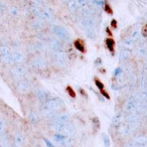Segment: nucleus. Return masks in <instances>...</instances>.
I'll return each instance as SVG.
<instances>
[{
    "instance_id": "nucleus-1",
    "label": "nucleus",
    "mask_w": 147,
    "mask_h": 147,
    "mask_svg": "<svg viewBox=\"0 0 147 147\" xmlns=\"http://www.w3.org/2000/svg\"><path fill=\"white\" fill-rule=\"evenodd\" d=\"M11 63H21L23 61V55L19 51H12L10 53Z\"/></svg>"
},
{
    "instance_id": "nucleus-2",
    "label": "nucleus",
    "mask_w": 147,
    "mask_h": 147,
    "mask_svg": "<svg viewBox=\"0 0 147 147\" xmlns=\"http://www.w3.org/2000/svg\"><path fill=\"white\" fill-rule=\"evenodd\" d=\"M53 31H55V34L59 35V36H61V37H63V38H67V31H65L63 27L55 26V27H53Z\"/></svg>"
},
{
    "instance_id": "nucleus-3",
    "label": "nucleus",
    "mask_w": 147,
    "mask_h": 147,
    "mask_svg": "<svg viewBox=\"0 0 147 147\" xmlns=\"http://www.w3.org/2000/svg\"><path fill=\"white\" fill-rule=\"evenodd\" d=\"M67 7L71 12H76L78 9V4L76 0H69L67 2Z\"/></svg>"
},
{
    "instance_id": "nucleus-4",
    "label": "nucleus",
    "mask_w": 147,
    "mask_h": 147,
    "mask_svg": "<svg viewBox=\"0 0 147 147\" xmlns=\"http://www.w3.org/2000/svg\"><path fill=\"white\" fill-rule=\"evenodd\" d=\"M36 16L39 17L40 19H45V20H47L51 17V14L49 11L47 10H38V12L36 13Z\"/></svg>"
},
{
    "instance_id": "nucleus-5",
    "label": "nucleus",
    "mask_w": 147,
    "mask_h": 147,
    "mask_svg": "<svg viewBox=\"0 0 147 147\" xmlns=\"http://www.w3.org/2000/svg\"><path fill=\"white\" fill-rule=\"evenodd\" d=\"M74 45H75V47H76L79 51H81V53H85V51H86L85 45L81 39H78V40L75 41V42H74Z\"/></svg>"
},
{
    "instance_id": "nucleus-6",
    "label": "nucleus",
    "mask_w": 147,
    "mask_h": 147,
    "mask_svg": "<svg viewBox=\"0 0 147 147\" xmlns=\"http://www.w3.org/2000/svg\"><path fill=\"white\" fill-rule=\"evenodd\" d=\"M106 45L108 47V49L111 51L112 53H114V45H115V41L113 38H107L106 39Z\"/></svg>"
},
{
    "instance_id": "nucleus-7",
    "label": "nucleus",
    "mask_w": 147,
    "mask_h": 147,
    "mask_svg": "<svg viewBox=\"0 0 147 147\" xmlns=\"http://www.w3.org/2000/svg\"><path fill=\"white\" fill-rule=\"evenodd\" d=\"M10 55V49H8L5 45H1L0 47V57H3V55Z\"/></svg>"
},
{
    "instance_id": "nucleus-8",
    "label": "nucleus",
    "mask_w": 147,
    "mask_h": 147,
    "mask_svg": "<svg viewBox=\"0 0 147 147\" xmlns=\"http://www.w3.org/2000/svg\"><path fill=\"white\" fill-rule=\"evenodd\" d=\"M12 73L14 74L15 76H22V74L24 73L23 69L21 67H15L12 69Z\"/></svg>"
},
{
    "instance_id": "nucleus-9",
    "label": "nucleus",
    "mask_w": 147,
    "mask_h": 147,
    "mask_svg": "<svg viewBox=\"0 0 147 147\" xmlns=\"http://www.w3.org/2000/svg\"><path fill=\"white\" fill-rule=\"evenodd\" d=\"M65 90H67V93L69 94V96L71 97V98H76V92H75V90H74L73 88H71V86H67V88H65Z\"/></svg>"
},
{
    "instance_id": "nucleus-10",
    "label": "nucleus",
    "mask_w": 147,
    "mask_h": 147,
    "mask_svg": "<svg viewBox=\"0 0 147 147\" xmlns=\"http://www.w3.org/2000/svg\"><path fill=\"white\" fill-rule=\"evenodd\" d=\"M76 1H77L78 6L82 7V8H87V6H88V2H87V0H76Z\"/></svg>"
},
{
    "instance_id": "nucleus-11",
    "label": "nucleus",
    "mask_w": 147,
    "mask_h": 147,
    "mask_svg": "<svg viewBox=\"0 0 147 147\" xmlns=\"http://www.w3.org/2000/svg\"><path fill=\"white\" fill-rule=\"evenodd\" d=\"M1 59V61L4 63H11V57L10 55H3V57H0Z\"/></svg>"
},
{
    "instance_id": "nucleus-12",
    "label": "nucleus",
    "mask_w": 147,
    "mask_h": 147,
    "mask_svg": "<svg viewBox=\"0 0 147 147\" xmlns=\"http://www.w3.org/2000/svg\"><path fill=\"white\" fill-rule=\"evenodd\" d=\"M92 4L95 5L96 7H101V6H104L105 2L103 0H92Z\"/></svg>"
},
{
    "instance_id": "nucleus-13",
    "label": "nucleus",
    "mask_w": 147,
    "mask_h": 147,
    "mask_svg": "<svg viewBox=\"0 0 147 147\" xmlns=\"http://www.w3.org/2000/svg\"><path fill=\"white\" fill-rule=\"evenodd\" d=\"M95 85H96L97 88H98L99 90H103V89H104V84L97 78H95Z\"/></svg>"
},
{
    "instance_id": "nucleus-14",
    "label": "nucleus",
    "mask_w": 147,
    "mask_h": 147,
    "mask_svg": "<svg viewBox=\"0 0 147 147\" xmlns=\"http://www.w3.org/2000/svg\"><path fill=\"white\" fill-rule=\"evenodd\" d=\"M8 10H9V13H10L11 15H13V16H15V15L18 14V9H17V7H15V6L9 7Z\"/></svg>"
},
{
    "instance_id": "nucleus-15",
    "label": "nucleus",
    "mask_w": 147,
    "mask_h": 147,
    "mask_svg": "<svg viewBox=\"0 0 147 147\" xmlns=\"http://www.w3.org/2000/svg\"><path fill=\"white\" fill-rule=\"evenodd\" d=\"M4 130H5V122L2 120V119H0V137L3 135Z\"/></svg>"
},
{
    "instance_id": "nucleus-16",
    "label": "nucleus",
    "mask_w": 147,
    "mask_h": 147,
    "mask_svg": "<svg viewBox=\"0 0 147 147\" xmlns=\"http://www.w3.org/2000/svg\"><path fill=\"white\" fill-rule=\"evenodd\" d=\"M141 34L143 37H147V24H144L141 28Z\"/></svg>"
},
{
    "instance_id": "nucleus-17",
    "label": "nucleus",
    "mask_w": 147,
    "mask_h": 147,
    "mask_svg": "<svg viewBox=\"0 0 147 147\" xmlns=\"http://www.w3.org/2000/svg\"><path fill=\"white\" fill-rule=\"evenodd\" d=\"M6 8H7V6L4 2H0V15L6 10Z\"/></svg>"
},
{
    "instance_id": "nucleus-18",
    "label": "nucleus",
    "mask_w": 147,
    "mask_h": 147,
    "mask_svg": "<svg viewBox=\"0 0 147 147\" xmlns=\"http://www.w3.org/2000/svg\"><path fill=\"white\" fill-rule=\"evenodd\" d=\"M17 89L18 90H24V89H26V84L23 82H20L17 84Z\"/></svg>"
},
{
    "instance_id": "nucleus-19",
    "label": "nucleus",
    "mask_w": 147,
    "mask_h": 147,
    "mask_svg": "<svg viewBox=\"0 0 147 147\" xmlns=\"http://www.w3.org/2000/svg\"><path fill=\"white\" fill-rule=\"evenodd\" d=\"M100 93L102 94V96L104 97L105 99H108V100L110 99V95H109L108 93L105 91V89H103V90H100Z\"/></svg>"
},
{
    "instance_id": "nucleus-20",
    "label": "nucleus",
    "mask_w": 147,
    "mask_h": 147,
    "mask_svg": "<svg viewBox=\"0 0 147 147\" xmlns=\"http://www.w3.org/2000/svg\"><path fill=\"white\" fill-rule=\"evenodd\" d=\"M104 7H105V10H106V12H108L109 14H112L113 11H112V8L110 7V5L107 4V3H105V4H104Z\"/></svg>"
},
{
    "instance_id": "nucleus-21",
    "label": "nucleus",
    "mask_w": 147,
    "mask_h": 147,
    "mask_svg": "<svg viewBox=\"0 0 147 147\" xmlns=\"http://www.w3.org/2000/svg\"><path fill=\"white\" fill-rule=\"evenodd\" d=\"M111 26H112L113 28H117V20L116 19H112V20H111Z\"/></svg>"
},
{
    "instance_id": "nucleus-22",
    "label": "nucleus",
    "mask_w": 147,
    "mask_h": 147,
    "mask_svg": "<svg viewBox=\"0 0 147 147\" xmlns=\"http://www.w3.org/2000/svg\"><path fill=\"white\" fill-rule=\"evenodd\" d=\"M93 123L96 125V128H99V127H100V123H99V121H98V118L93 119Z\"/></svg>"
},
{
    "instance_id": "nucleus-23",
    "label": "nucleus",
    "mask_w": 147,
    "mask_h": 147,
    "mask_svg": "<svg viewBox=\"0 0 147 147\" xmlns=\"http://www.w3.org/2000/svg\"><path fill=\"white\" fill-rule=\"evenodd\" d=\"M121 71H122V69H121L120 67H118V69H115V71H114V75H115V76H118V75L121 73Z\"/></svg>"
},
{
    "instance_id": "nucleus-24",
    "label": "nucleus",
    "mask_w": 147,
    "mask_h": 147,
    "mask_svg": "<svg viewBox=\"0 0 147 147\" xmlns=\"http://www.w3.org/2000/svg\"><path fill=\"white\" fill-rule=\"evenodd\" d=\"M80 93H81V95H82V96H84V97H88V95H87V93L85 92L84 90H83V89H80Z\"/></svg>"
},
{
    "instance_id": "nucleus-25",
    "label": "nucleus",
    "mask_w": 147,
    "mask_h": 147,
    "mask_svg": "<svg viewBox=\"0 0 147 147\" xmlns=\"http://www.w3.org/2000/svg\"><path fill=\"white\" fill-rule=\"evenodd\" d=\"M45 143H47V146H49V147H53V144H51V142H49V140H47V138H45Z\"/></svg>"
},
{
    "instance_id": "nucleus-26",
    "label": "nucleus",
    "mask_w": 147,
    "mask_h": 147,
    "mask_svg": "<svg viewBox=\"0 0 147 147\" xmlns=\"http://www.w3.org/2000/svg\"><path fill=\"white\" fill-rule=\"evenodd\" d=\"M104 141H105V146H106V147H109V140H107L106 137H104Z\"/></svg>"
},
{
    "instance_id": "nucleus-27",
    "label": "nucleus",
    "mask_w": 147,
    "mask_h": 147,
    "mask_svg": "<svg viewBox=\"0 0 147 147\" xmlns=\"http://www.w3.org/2000/svg\"><path fill=\"white\" fill-rule=\"evenodd\" d=\"M106 32L108 33V34L110 35V36L112 35V32H111V30H110V28H109V27H107V28H106Z\"/></svg>"
},
{
    "instance_id": "nucleus-28",
    "label": "nucleus",
    "mask_w": 147,
    "mask_h": 147,
    "mask_svg": "<svg viewBox=\"0 0 147 147\" xmlns=\"http://www.w3.org/2000/svg\"><path fill=\"white\" fill-rule=\"evenodd\" d=\"M16 141H17V143H20V142H21L20 136H16Z\"/></svg>"
},
{
    "instance_id": "nucleus-29",
    "label": "nucleus",
    "mask_w": 147,
    "mask_h": 147,
    "mask_svg": "<svg viewBox=\"0 0 147 147\" xmlns=\"http://www.w3.org/2000/svg\"><path fill=\"white\" fill-rule=\"evenodd\" d=\"M61 1H63V2H67L69 0H61Z\"/></svg>"
},
{
    "instance_id": "nucleus-30",
    "label": "nucleus",
    "mask_w": 147,
    "mask_h": 147,
    "mask_svg": "<svg viewBox=\"0 0 147 147\" xmlns=\"http://www.w3.org/2000/svg\"><path fill=\"white\" fill-rule=\"evenodd\" d=\"M11 147H15V146H14V145H13V146H11Z\"/></svg>"
}]
</instances>
